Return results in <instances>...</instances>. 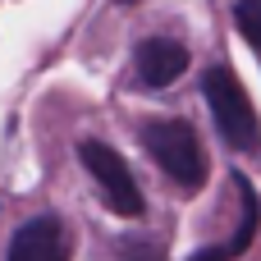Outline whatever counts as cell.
I'll return each instance as SVG.
<instances>
[{"label": "cell", "instance_id": "cell-2", "mask_svg": "<svg viewBox=\"0 0 261 261\" xmlns=\"http://www.w3.org/2000/svg\"><path fill=\"white\" fill-rule=\"evenodd\" d=\"M142 142L151 151V161L184 188V193H197L206 184V151L193 133L188 119H151L142 128Z\"/></svg>", "mask_w": 261, "mask_h": 261}, {"label": "cell", "instance_id": "cell-4", "mask_svg": "<svg viewBox=\"0 0 261 261\" xmlns=\"http://www.w3.org/2000/svg\"><path fill=\"white\" fill-rule=\"evenodd\" d=\"M5 261H69V239L55 216H32L14 229Z\"/></svg>", "mask_w": 261, "mask_h": 261}, {"label": "cell", "instance_id": "cell-1", "mask_svg": "<svg viewBox=\"0 0 261 261\" xmlns=\"http://www.w3.org/2000/svg\"><path fill=\"white\" fill-rule=\"evenodd\" d=\"M202 96L211 106V119H216L220 138L234 151H257L261 147V119H257V110H252L248 87L239 83V73L229 64H211L202 73Z\"/></svg>", "mask_w": 261, "mask_h": 261}, {"label": "cell", "instance_id": "cell-7", "mask_svg": "<svg viewBox=\"0 0 261 261\" xmlns=\"http://www.w3.org/2000/svg\"><path fill=\"white\" fill-rule=\"evenodd\" d=\"M234 23H239V32L261 50V5H234Z\"/></svg>", "mask_w": 261, "mask_h": 261}, {"label": "cell", "instance_id": "cell-5", "mask_svg": "<svg viewBox=\"0 0 261 261\" xmlns=\"http://www.w3.org/2000/svg\"><path fill=\"white\" fill-rule=\"evenodd\" d=\"M133 69H138V83L142 87H170L179 83V73H188V46L174 41V37H147L138 50H133Z\"/></svg>", "mask_w": 261, "mask_h": 261}, {"label": "cell", "instance_id": "cell-8", "mask_svg": "<svg viewBox=\"0 0 261 261\" xmlns=\"http://www.w3.org/2000/svg\"><path fill=\"white\" fill-rule=\"evenodd\" d=\"M234 257H243V252H239V248H234V239H229V243H211V248L193 252L188 261H234Z\"/></svg>", "mask_w": 261, "mask_h": 261}, {"label": "cell", "instance_id": "cell-3", "mask_svg": "<svg viewBox=\"0 0 261 261\" xmlns=\"http://www.w3.org/2000/svg\"><path fill=\"white\" fill-rule=\"evenodd\" d=\"M78 161L87 165V174L101 184V197H106V202H110L119 216L138 220V216L147 211V202H142V188H138V179H133L128 161H124L115 147H106V142L87 138V142H78Z\"/></svg>", "mask_w": 261, "mask_h": 261}, {"label": "cell", "instance_id": "cell-10", "mask_svg": "<svg viewBox=\"0 0 261 261\" xmlns=\"http://www.w3.org/2000/svg\"><path fill=\"white\" fill-rule=\"evenodd\" d=\"M124 5H138V0H124Z\"/></svg>", "mask_w": 261, "mask_h": 261}, {"label": "cell", "instance_id": "cell-9", "mask_svg": "<svg viewBox=\"0 0 261 261\" xmlns=\"http://www.w3.org/2000/svg\"><path fill=\"white\" fill-rule=\"evenodd\" d=\"M239 5H261V0H239Z\"/></svg>", "mask_w": 261, "mask_h": 261}, {"label": "cell", "instance_id": "cell-6", "mask_svg": "<svg viewBox=\"0 0 261 261\" xmlns=\"http://www.w3.org/2000/svg\"><path fill=\"white\" fill-rule=\"evenodd\" d=\"M161 243L156 239H147V234H128V239H119L115 243V261H161Z\"/></svg>", "mask_w": 261, "mask_h": 261}]
</instances>
